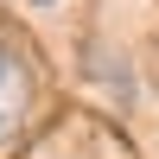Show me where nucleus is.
Masks as SVG:
<instances>
[{
	"label": "nucleus",
	"instance_id": "1",
	"mask_svg": "<svg viewBox=\"0 0 159 159\" xmlns=\"http://www.w3.org/2000/svg\"><path fill=\"white\" fill-rule=\"evenodd\" d=\"M25 108H32V64L0 38V140L25 121Z\"/></svg>",
	"mask_w": 159,
	"mask_h": 159
},
{
	"label": "nucleus",
	"instance_id": "2",
	"mask_svg": "<svg viewBox=\"0 0 159 159\" xmlns=\"http://www.w3.org/2000/svg\"><path fill=\"white\" fill-rule=\"evenodd\" d=\"M38 7H51V0H38Z\"/></svg>",
	"mask_w": 159,
	"mask_h": 159
}]
</instances>
